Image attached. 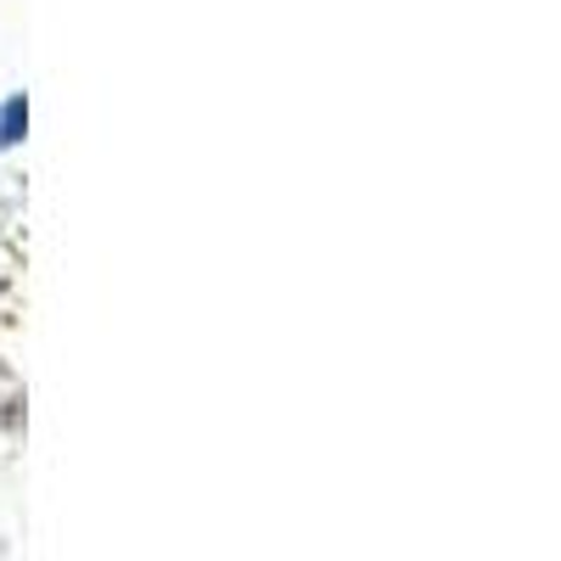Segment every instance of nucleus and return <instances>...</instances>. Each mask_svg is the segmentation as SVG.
<instances>
[{"label": "nucleus", "instance_id": "nucleus-1", "mask_svg": "<svg viewBox=\"0 0 561 561\" xmlns=\"http://www.w3.org/2000/svg\"><path fill=\"white\" fill-rule=\"evenodd\" d=\"M23 129H28V102H23V96H12L7 107H0V147H18Z\"/></svg>", "mask_w": 561, "mask_h": 561}]
</instances>
